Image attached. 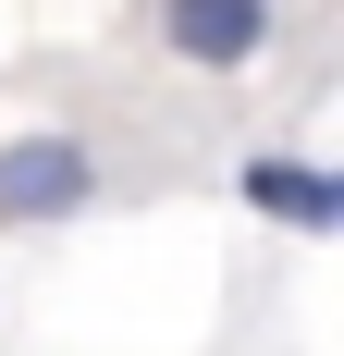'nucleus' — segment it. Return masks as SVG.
Here are the masks:
<instances>
[{
  "instance_id": "obj_1",
  "label": "nucleus",
  "mask_w": 344,
  "mask_h": 356,
  "mask_svg": "<svg viewBox=\"0 0 344 356\" xmlns=\"http://www.w3.org/2000/svg\"><path fill=\"white\" fill-rule=\"evenodd\" d=\"M111 197V160L86 136H13L0 147V234H62Z\"/></svg>"
},
{
  "instance_id": "obj_2",
  "label": "nucleus",
  "mask_w": 344,
  "mask_h": 356,
  "mask_svg": "<svg viewBox=\"0 0 344 356\" xmlns=\"http://www.w3.org/2000/svg\"><path fill=\"white\" fill-rule=\"evenodd\" d=\"M148 37L185 74H246V62H271L283 0H148Z\"/></svg>"
},
{
  "instance_id": "obj_3",
  "label": "nucleus",
  "mask_w": 344,
  "mask_h": 356,
  "mask_svg": "<svg viewBox=\"0 0 344 356\" xmlns=\"http://www.w3.org/2000/svg\"><path fill=\"white\" fill-rule=\"evenodd\" d=\"M234 197L271 209L283 234H320V246L344 234V172H332V160H295V147H246V160H234Z\"/></svg>"
}]
</instances>
